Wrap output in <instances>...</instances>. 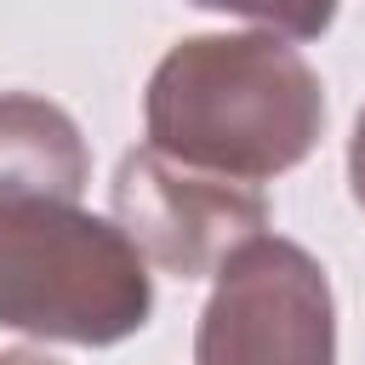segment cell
<instances>
[{
    "label": "cell",
    "instance_id": "8",
    "mask_svg": "<svg viewBox=\"0 0 365 365\" xmlns=\"http://www.w3.org/2000/svg\"><path fill=\"white\" fill-rule=\"evenodd\" d=\"M0 365H63V359H51L46 348H6Z\"/></svg>",
    "mask_w": 365,
    "mask_h": 365
},
{
    "label": "cell",
    "instance_id": "2",
    "mask_svg": "<svg viewBox=\"0 0 365 365\" xmlns=\"http://www.w3.org/2000/svg\"><path fill=\"white\" fill-rule=\"evenodd\" d=\"M154 279L137 245L80 200L0 188V331L108 348L148 325Z\"/></svg>",
    "mask_w": 365,
    "mask_h": 365
},
{
    "label": "cell",
    "instance_id": "1",
    "mask_svg": "<svg viewBox=\"0 0 365 365\" xmlns=\"http://www.w3.org/2000/svg\"><path fill=\"white\" fill-rule=\"evenodd\" d=\"M148 148L234 182H268L325 137V86L279 34H188L143 91Z\"/></svg>",
    "mask_w": 365,
    "mask_h": 365
},
{
    "label": "cell",
    "instance_id": "3",
    "mask_svg": "<svg viewBox=\"0 0 365 365\" xmlns=\"http://www.w3.org/2000/svg\"><path fill=\"white\" fill-rule=\"evenodd\" d=\"M194 365H336V297L325 268L279 234H251L211 274Z\"/></svg>",
    "mask_w": 365,
    "mask_h": 365
},
{
    "label": "cell",
    "instance_id": "5",
    "mask_svg": "<svg viewBox=\"0 0 365 365\" xmlns=\"http://www.w3.org/2000/svg\"><path fill=\"white\" fill-rule=\"evenodd\" d=\"M86 177H91V154L74 114L34 91H0V188L80 200Z\"/></svg>",
    "mask_w": 365,
    "mask_h": 365
},
{
    "label": "cell",
    "instance_id": "6",
    "mask_svg": "<svg viewBox=\"0 0 365 365\" xmlns=\"http://www.w3.org/2000/svg\"><path fill=\"white\" fill-rule=\"evenodd\" d=\"M188 6L245 17V23H257L262 34H279V40H319L336 23V0H188Z\"/></svg>",
    "mask_w": 365,
    "mask_h": 365
},
{
    "label": "cell",
    "instance_id": "4",
    "mask_svg": "<svg viewBox=\"0 0 365 365\" xmlns=\"http://www.w3.org/2000/svg\"><path fill=\"white\" fill-rule=\"evenodd\" d=\"M114 228L137 245L143 262L177 279H200L217 274L234 245L268 228V200L251 182L177 165L143 143L114 171Z\"/></svg>",
    "mask_w": 365,
    "mask_h": 365
},
{
    "label": "cell",
    "instance_id": "7",
    "mask_svg": "<svg viewBox=\"0 0 365 365\" xmlns=\"http://www.w3.org/2000/svg\"><path fill=\"white\" fill-rule=\"evenodd\" d=\"M348 188H354V200H359V211H365V108H359L354 137H348Z\"/></svg>",
    "mask_w": 365,
    "mask_h": 365
}]
</instances>
